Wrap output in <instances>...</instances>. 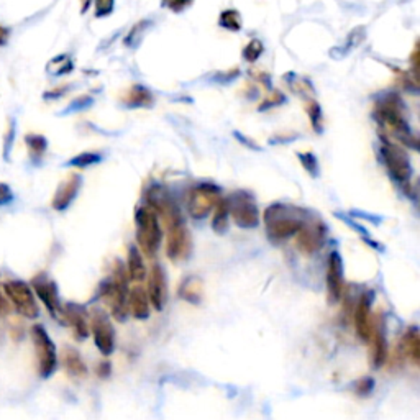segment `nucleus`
<instances>
[{
  "label": "nucleus",
  "instance_id": "nucleus-31",
  "mask_svg": "<svg viewBox=\"0 0 420 420\" xmlns=\"http://www.w3.org/2000/svg\"><path fill=\"white\" fill-rule=\"evenodd\" d=\"M304 109L311 118L312 128L317 131V133H322L324 130V115H322V109H320L319 102H315L314 99H307L306 104H304Z\"/></svg>",
  "mask_w": 420,
  "mask_h": 420
},
{
  "label": "nucleus",
  "instance_id": "nucleus-22",
  "mask_svg": "<svg viewBox=\"0 0 420 420\" xmlns=\"http://www.w3.org/2000/svg\"><path fill=\"white\" fill-rule=\"evenodd\" d=\"M122 104L128 109H141V107H153L155 96L148 87L135 84L122 96Z\"/></svg>",
  "mask_w": 420,
  "mask_h": 420
},
{
  "label": "nucleus",
  "instance_id": "nucleus-33",
  "mask_svg": "<svg viewBox=\"0 0 420 420\" xmlns=\"http://www.w3.org/2000/svg\"><path fill=\"white\" fill-rule=\"evenodd\" d=\"M294 77L296 79H286L289 87H291V91L294 94H297V96H302V97H312L315 89L312 86V82L309 81V79L306 77H299L294 74Z\"/></svg>",
  "mask_w": 420,
  "mask_h": 420
},
{
  "label": "nucleus",
  "instance_id": "nucleus-27",
  "mask_svg": "<svg viewBox=\"0 0 420 420\" xmlns=\"http://www.w3.org/2000/svg\"><path fill=\"white\" fill-rule=\"evenodd\" d=\"M23 141L26 145V150H28L31 161L38 162L43 160L46 150H48V140H46V136L40 133H26Z\"/></svg>",
  "mask_w": 420,
  "mask_h": 420
},
{
  "label": "nucleus",
  "instance_id": "nucleus-18",
  "mask_svg": "<svg viewBox=\"0 0 420 420\" xmlns=\"http://www.w3.org/2000/svg\"><path fill=\"white\" fill-rule=\"evenodd\" d=\"M60 315L70 325L77 340H86L89 337V333H91V330H89V314L82 306L72 302L66 304V306H61Z\"/></svg>",
  "mask_w": 420,
  "mask_h": 420
},
{
  "label": "nucleus",
  "instance_id": "nucleus-4",
  "mask_svg": "<svg viewBox=\"0 0 420 420\" xmlns=\"http://www.w3.org/2000/svg\"><path fill=\"white\" fill-rule=\"evenodd\" d=\"M135 227H136V246L145 256L153 258L156 251L160 250L162 240V230L160 217L148 206H141L135 212Z\"/></svg>",
  "mask_w": 420,
  "mask_h": 420
},
{
  "label": "nucleus",
  "instance_id": "nucleus-23",
  "mask_svg": "<svg viewBox=\"0 0 420 420\" xmlns=\"http://www.w3.org/2000/svg\"><path fill=\"white\" fill-rule=\"evenodd\" d=\"M61 360L62 365H65V370L67 371V375L72 377H77V380H82V377L87 376V365L86 361L82 360L81 353L72 346H65L61 353Z\"/></svg>",
  "mask_w": 420,
  "mask_h": 420
},
{
  "label": "nucleus",
  "instance_id": "nucleus-16",
  "mask_svg": "<svg viewBox=\"0 0 420 420\" xmlns=\"http://www.w3.org/2000/svg\"><path fill=\"white\" fill-rule=\"evenodd\" d=\"M148 299L150 304L156 309L158 312H161L165 309L167 302V276L165 267L161 265H155L151 267L148 275Z\"/></svg>",
  "mask_w": 420,
  "mask_h": 420
},
{
  "label": "nucleus",
  "instance_id": "nucleus-21",
  "mask_svg": "<svg viewBox=\"0 0 420 420\" xmlns=\"http://www.w3.org/2000/svg\"><path fill=\"white\" fill-rule=\"evenodd\" d=\"M150 299L148 294L141 286H135L128 289V299H127V309H128V315H131L133 319L138 320H145L150 317Z\"/></svg>",
  "mask_w": 420,
  "mask_h": 420
},
{
  "label": "nucleus",
  "instance_id": "nucleus-3",
  "mask_svg": "<svg viewBox=\"0 0 420 420\" xmlns=\"http://www.w3.org/2000/svg\"><path fill=\"white\" fill-rule=\"evenodd\" d=\"M112 276L107 281L102 282L101 294L104 301L107 302L110 312L118 322H123L128 315L127 299H128V276L125 265L122 261L115 260L112 267Z\"/></svg>",
  "mask_w": 420,
  "mask_h": 420
},
{
  "label": "nucleus",
  "instance_id": "nucleus-19",
  "mask_svg": "<svg viewBox=\"0 0 420 420\" xmlns=\"http://www.w3.org/2000/svg\"><path fill=\"white\" fill-rule=\"evenodd\" d=\"M371 306H372L371 292L361 294L360 301L356 304V309H355V328H356V333H358V337L365 341L370 340L371 328H372Z\"/></svg>",
  "mask_w": 420,
  "mask_h": 420
},
{
  "label": "nucleus",
  "instance_id": "nucleus-39",
  "mask_svg": "<svg viewBox=\"0 0 420 420\" xmlns=\"http://www.w3.org/2000/svg\"><path fill=\"white\" fill-rule=\"evenodd\" d=\"M286 102V96L282 94L281 91H271L267 96L262 99V102L260 105V110H267V109H272V107H277V105L284 104Z\"/></svg>",
  "mask_w": 420,
  "mask_h": 420
},
{
  "label": "nucleus",
  "instance_id": "nucleus-49",
  "mask_svg": "<svg viewBox=\"0 0 420 420\" xmlns=\"http://www.w3.org/2000/svg\"><path fill=\"white\" fill-rule=\"evenodd\" d=\"M9 311V304H7V299H5L2 294H0V314H5Z\"/></svg>",
  "mask_w": 420,
  "mask_h": 420
},
{
  "label": "nucleus",
  "instance_id": "nucleus-37",
  "mask_svg": "<svg viewBox=\"0 0 420 420\" xmlns=\"http://www.w3.org/2000/svg\"><path fill=\"white\" fill-rule=\"evenodd\" d=\"M299 161H301V165L304 166V170H306L311 176H319V161H317V156L314 153H299Z\"/></svg>",
  "mask_w": 420,
  "mask_h": 420
},
{
  "label": "nucleus",
  "instance_id": "nucleus-17",
  "mask_svg": "<svg viewBox=\"0 0 420 420\" xmlns=\"http://www.w3.org/2000/svg\"><path fill=\"white\" fill-rule=\"evenodd\" d=\"M82 186V177L77 175V172H72L62 181L60 186H57L55 196L51 199V207L57 210V212H62V210L70 209L72 202L76 201L79 191H81Z\"/></svg>",
  "mask_w": 420,
  "mask_h": 420
},
{
  "label": "nucleus",
  "instance_id": "nucleus-12",
  "mask_svg": "<svg viewBox=\"0 0 420 420\" xmlns=\"http://www.w3.org/2000/svg\"><path fill=\"white\" fill-rule=\"evenodd\" d=\"M89 330L92 332L94 343L104 356H109L115 350V328L109 315L101 309H96L89 315Z\"/></svg>",
  "mask_w": 420,
  "mask_h": 420
},
{
  "label": "nucleus",
  "instance_id": "nucleus-40",
  "mask_svg": "<svg viewBox=\"0 0 420 420\" xmlns=\"http://www.w3.org/2000/svg\"><path fill=\"white\" fill-rule=\"evenodd\" d=\"M375 389V380L372 377H361L360 381H356L355 385V392L358 394L360 397H366Z\"/></svg>",
  "mask_w": 420,
  "mask_h": 420
},
{
  "label": "nucleus",
  "instance_id": "nucleus-8",
  "mask_svg": "<svg viewBox=\"0 0 420 420\" xmlns=\"http://www.w3.org/2000/svg\"><path fill=\"white\" fill-rule=\"evenodd\" d=\"M4 294L7 296L10 304L15 307L22 317L33 320L40 315L38 304H36L35 292L25 281L9 280L2 284Z\"/></svg>",
  "mask_w": 420,
  "mask_h": 420
},
{
  "label": "nucleus",
  "instance_id": "nucleus-25",
  "mask_svg": "<svg viewBox=\"0 0 420 420\" xmlns=\"http://www.w3.org/2000/svg\"><path fill=\"white\" fill-rule=\"evenodd\" d=\"M127 276L130 281L133 282H141L146 277V266L143 260V253H141L140 248L136 245L130 246L128 248V256H127Z\"/></svg>",
  "mask_w": 420,
  "mask_h": 420
},
{
  "label": "nucleus",
  "instance_id": "nucleus-35",
  "mask_svg": "<svg viewBox=\"0 0 420 420\" xmlns=\"http://www.w3.org/2000/svg\"><path fill=\"white\" fill-rule=\"evenodd\" d=\"M262 51H265V45H262V41L258 38H253L250 40V43L245 46L243 50V57L246 62H256L261 57Z\"/></svg>",
  "mask_w": 420,
  "mask_h": 420
},
{
  "label": "nucleus",
  "instance_id": "nucleus-36",
  "mask_svg": "<svg viewBox=\"0 0 420 420\" xmlns=\"http://www.w3.org/2000/svg\"><path fill=\"white\" fill-rule=\"evenodd\" d=\"M15 130H17V125H15V120L10 117L9 122H7V128H5V135H4V158L5 160H9L10 150H12V146H13Z\"/></svg>",
  "mask_w": 420,
  "mask_h": 420
},
{
  "label": "nucleus",
  "instance_id": "nucleus-11",
  "mask_svg": "<svg viewBox=\"0 0 420 420\" xmlns=\"http://www.w3.org/2000/svg\"><path fill=\"white\" fill-rule=\"evenodd\" d=\"M327 243V227L317 217H307L301 230L296 233V245L301 253L315 255Z\"/></svg>",
  "mask_w": 420,
  "mask_h": 420
},
{
  "label": "nucleus",
  "instance_id": "nucleus-9",
  "mask_svg": "<svg viewBox=\"0 0 420 420\" xmlns=\"http://www.w3.org/2000/svg\"><path fill=\"white\" fill-rule=\"evenodd\" d=\"M222 199L220 189L215 184L210 182H201L197 186H194L189 192L187 199V210L189 215L196 220L207 219L210 212H214L217 202Z\"/></svg>",
  "mask_w": 420,
  "mask_h": 420
},
{
  "label": "nucleus",
  "instance_id": "nucleus-43",
  "mask_svg": "<svg viewBox=\"0 0 420 420\" xmlns=\"http://www.w3.org/2000/svg\"><path fill=\"white\" fill-rule=\"evenodd\" d=\"M13 201V191L9 184L0 182V207L9 206Z\"/></svg>",
  "mask_w": 420,
  "mask_h": 420
},
{
  "label": "nucleus",
  "instance_id": "nucleus-41",
  "mask_svg": "<svg viewBox=\"0 0 420 420\" xmlns=\"http://www.w3.org/2000/svg\"><path fill=\"white\" fill-rule=\"evenodd\" d=\"M363 38H365V28H363V26H361V28H356V30L351 31V33L348 35V38H346V46L343 48L345 55L350 50L356 48V46H358L361 41H363Z\"/></svg>",
  "mask_w": 420,
  "mask_h": 420
},
{
  "label": "nucleus",
  "instance_id": "nucleus-24",
  "mask_svg": "<svg viewBox=\"0 0 420 420\" xmlns=\"http://www.w3.org/2000/svg\"><path fill=\"white\" fill-rule=\"evenodd\" d=\"M177 292H179V297L182 301L197 306L204 299V282L197 276H187L186 280H182Z\"/></svg>",
  "mask_w": 420,
  "mask_h": 420
},
{
  "label": "nucleus",
  "instance_id": "nucleus-7",
  "mask_svg": "<svg viewBox=\"0 0 420 420\" xmlns=\"http://www.w3.org/2000/svg\"><path fill=\"white\" fill-rule=\"evenodd\" d=\"M381 158L385 161V165L392 176V179H396L399 184L406 186L411 182L412 177V165L406 151L391 141L387 136H382L381 140Z\"/></svg>",
  "mask_w": 420,
  "mask_h": 420
},
{
  "label": "nucleus",
  "instance_id": "nucleus-2",
  "mask_svg": "<svg viewBox=\"0 0 420 420\" xmlns=\"http://www.w3.org/2000/svg\"><path fill=\"white\" fill-rule=\"evenodd\" d=\"M375 117L381 127L387 131V135L394 136L401 143L411 146L414 150L417 148V138L414 136L411 127H409L402 102L397 97H386L385 101L377 105Z\"/></svg>",
  "mask_w": 420,
  "mask_h": 420
},
{
  "label": "nucleus",
  "instance_id": "nucleus-42",
  "mask_svg": "<svg viewBox=\"0 0 420 420\" xmlns=\"http://www.w3.org/2000/svg\"><path fill=\"white\" fill-rule=\"evenodd\" d=\"M115 0H96V17H109L114 12Z\"/></svg>",
  "mask_w": 420,
  "mask_h": 420
},
{
  "label": "nucleus",
  "instance_id": "nucleus-15",
  "mask_svg": "<svg viewBox=\"0 0 420 420\" xmlns=\"http://www.w3.org/2000/svg\"><path fill=\"white\" fill-rule=\"evenodd\" d=\"M31 289H33L35 296L43 302V306L48 309V312L52 317H57L61 312V302H60V292H57V286L55 281L50 280L45 272L36 275L31 280Z\"/></svg>",
  "mask_w": 420,
  "mask_h": 420
},
{
  "label": "nucleus",
  "instance_id": "nucleus-13",
  "mask_svg": "<svg viewBox=\"0 0 420 420\" xmlns=\"http://www.w3.org/2000/svg\"><path fill=\"white\" fill-rule=\"evenodd\" d=\"M146 206H148L153 212L165 220V223H171L175 220L181 219V210L176 206V202L172 201V197L170 196L166 187L162 186H151L146 192Z\"/></svg>",
  "mask_w": 420,
  "mask_h": 420
},
{
  "label": "nucleus",
  "instance_id": "nucleus-38",
  "mask_svg": "<svg viewBox=\"0 0 420 420\" xmlns=\"http://www.w3.org/2000/svg\"><path fill=\"white\" fill-rule=\"evenodd\" d=\"M92 104H94V99L91 96H81V97L74 99V101H72L70 105H67V107L65 110H62L61 114L66 115V114L81 112V110H86V109L91 107Z\"/></svg>",
  "mask_w": 420,
  "mask_h": 420
},
{
  "label": "nucleus",
  "instance_id": "nucleus-34",
  "mask_svg": "<svg viewBox=\"0 0 420 420\" xmlns=\"http://www.w3.org/2000/svg\"><path fill=\"white\" fill-rule=\"evenodd\" d=\"M101 161H102V155L92 153V151H86V153H81L74 158H71V160L67 161V166L89 167V166H94V165H99Z\"/></svg>",
  "mask_w": 420,
  "mask_h": 420
},
{
  "label": "nucleus",
  "instance_id": "nucleus-10",
  "mask_svg": "<svg viewBox=\"0 0 420 420\" xmlns=\"http://www.w3.org/2000/svg\"><path fill=\"white\" fill-rule=\"evenodd\" d=\"M166 255L167 258L175 262H181L189 260L192 255V235L189 232L186 222L182 217L175 222L166 225Z\"/></svg>",
  "mask_w": 420,
  "mask_h": 420
},
{
  "label": "nucleus",
  "instance_id": "nucleus-28",
  "mask_svg": "<svg viewBox=\"0 0 420 420\" xmlns=\"http://www.w3.org/2000/svg\"><path fill=\"white\" fill-rule=\"evenodd\" d=\"M228 222H230L228 201H227V197H222L214 209V217H212L214 232L219 233V235H223L228 230Z\"/></svg>",
  "mask_w": 420,
  "mask_h": 420
},
{
  "label": "nucleus",
  "instance_id": "nucleus-32",
  "mask_svg": "<svg viewBox=\"0 0 420 420\" xmlns=\"http://www.w3.org/2000/svg\"><path fill=\"white\" fill-rule=\"evenodd\" d=\"M150 20H141V22H138L135 26H131L128 36L125 38V45H127L128 48H136V46L141 43V40H143L146 31L150 30Z\"/></svg>",
  "mask_w": 420,
  "mask_h": 420
},
{
  "label": "nucleus",
  "instance_id": "nucleus-50",
  "mask_svg": "<svg viewBox=\"0 0 420 420\" xmlns=\"http://www.w3.org/2000/svg\"><path fill=\"white\" fill-rule=\"evenodd\" d=\"M91 2H92V0H81V12L82 13L87 12V9H89V5H91Z\"/></svg>",
  "mask_w": 420,
  "mask_h": 420
},
{
  "label": "nucleus",
  "instance_id": "nucleus-6",
  "mask_svg": "<svg viewBox=\"0 0 420 420\" xmlns=\"http://www.w3.org/2000/svg\"><path fill=\"white\" fill-rule=\"evenodd\" d=\"M230 219L236 227L243 230L256 228L261 222V214L255 197L246 191H236L227 197Z\"/></svg>",
  "mask_w": 420,
  "mask_h": 420
},
{
  "label": "nucleus",
  "instance_id": "nucleus-5",
  "mask_svg": "<svg viewBox=\"0 0 420 420\" xmlns=\"http://www.w3.org/2000/svg\"><path fill=\"white\" fill-rule=\"evenodd\" d=\"M31 343L35 348L36 370L41 377H50L57 368V353L55 341L41 324H35L30 330Z\"/></svg>",
  "mask_w": 420,
  "mask_h": 420
},
{
  "label": "nucleus",
  "instance_id": "nucleus-48",
  "mask_svg": "<svg viewBox=\"0 0 420 420\" xmlns=\"http://www.w3.org/2000/svg\"><path fill=\"white\" fill-rule=\"evenodd\" d=\"M235 136H236V138H238V140H241V141H243V143H245L246 146H250V148H255V150H258V146H256V145L253 143V141H251V140H246L243 135H241V133H238V131H235Z\"/></svg>",
  "mask_w": 420,
  "mask_h": 420
},
{
  "label": "nucleus",
  "instance_id": "nucleus-29",
  "mask_svg": "<svg viewBox=\"0 0 420 420\" xmlns=\"http://www.w3.org/2000/svg\"><path fill=\"white\" fill-rule=\"evenodd\" d=\"M74 70V62L67 55H60L56 57H52V60L48 62V66H46V71L50 72L51 76H66L70 74V72Z\"/></svg>",
  "mask_w": 420,
  "mask_h": 420
},
{
  "label": "nucleus",
  "instance_id": "nucleus-44",
  "mask_svg": "<svg viewBox=\"0 0 420 420\" xmlns=\"http://www.w3.org/2000/svg\"><path fill=\"white\" fill-rule=\"evenodd\" d=\"M192 2L194 0H165V5L170 10H172V12L179 13L182 10H186Z\"/></svg>",
  "mask_w": 420,
  "mask_h": 420
},
{
  "label": "nucleus",
  "instance_id": "nucleus-14",
  "mask_svg": "<svg viewBox=\"0 0 420 420\" xmlns=\"http://www.w3.org/2000/svg\"><path fill=\"white\" fill-rule=\"evenodd\" d=\"M343 260L338 251H332L327 258V272H325V286H327L328 304H337L343 292Z\"/></svg>",
  "mask_w": 420,
  "mask_h": 420
},
{
  "label": "nucleus",
  "instance_id": "nucleus-20",
  "mask_svg": "<svg viewBox=\"0 0 420 420\" xmlns=\"http://www.w3.org/2000/svg\"><path fill=\"white\" fill-rule=\"evenodd\" d=\"M370 340L372 341V366L380 370L381 366L386 365L387 355H389V346H387V338L385 332V325L372 319V328Z\"/></svg>",
  "mask_w": 420,
  "mask_h": 420
},
{
  "label": "nucleus",
  "instance_id": "nucleus-46",
  "mask_svg": "<svg viewBox=\"0 0 420 420\" xmlns=\"http://www.w3.org/2000/svg\"><path fill=\"white\" fill-rule=\"evenodd\" d=\"M97 376L102 377V380H105V377L110 376V372H112V365H110V361H101L97 366Z\"/></svg>",
  "mask_w": 420,
  "mask_h": 420
},
{
  "label": "nucleus",
  "instance_id": "nucleus-26",
  "mask_svg": "<svg viewBox=\"0 0 420 420\" xmlns=\"http://www.w3.org/2000/svg\"><path fill=\"white\" fill-rule=\"evenodd\" d=\"M419 328L417 327H409L406 333L402 335L401 340V351L406 358L411 360L412 365H419L420 361V337H419Z\"/></svg>",
  "mask_w": 420,
  "mask_h": 420
},
{
  "label": "nucleus",
  "instance_id": "nucleus-1",
  "mask_svg": "<svg viewBox=\"0 0 420 420\" xmlns=\"http://www.w3.org/2000/svg\"><path fill=\"white\" fill-rule=\"evenodd\" d=\"M306 220V210L281 202L271 204L262 214L266 233L272 241H286L296 236Z\"/></svg>",
  "mask_w": 420,
  "mask_h": 420
},
{
  "label": "nucleus",
  "instance_id": "nucleus-47",
  "mask_svg": "<svg viewBox=\"0 0 420 420\" xmlns=\"http://www.w3.org/2000/svg\"><path fill=\"white\" fill-rule=\"evenodd\" d=\"M9 38H10V28L0 25V48H2V46H7Z\"/></svg>",
  "mask_w": 420,
  "mask_h": 420
},
{
  "label": "nucleus",
  "instance_id": "nucleus-30",
  "mask_svg": "<svg viewBox=\"0 0 420 420\" xmlns=\"http://www.w3.org/2000/svg\"><path fill=\"white\" fill-rule=\"evenodd\" d=\"M219 25L225 30L240 31L241 26H243V20H241V15H240L238 10L228 9V10H223V12L220 13Z\"/></svg>",
  "mask_w": 420,
  "mask_h": 420
},
{
  "label": "nucleus",
  "instance_id": "nucleus-45",
  "mask_svg": "<svg viewBox=\"0 0 420 420\" xmlns=\"http://www.w3.org/2000/svg\"><path fill=\"white\" fill-rule=\"evenodd\" d=\"M67 89H70V86H61V87L52 89V91H48V92L43 94V99H45V101H52V99L62 97L66 94Z\"/></svg>",
  "mask_w": 420,
  "mask_h": 420
}]
</instances>
